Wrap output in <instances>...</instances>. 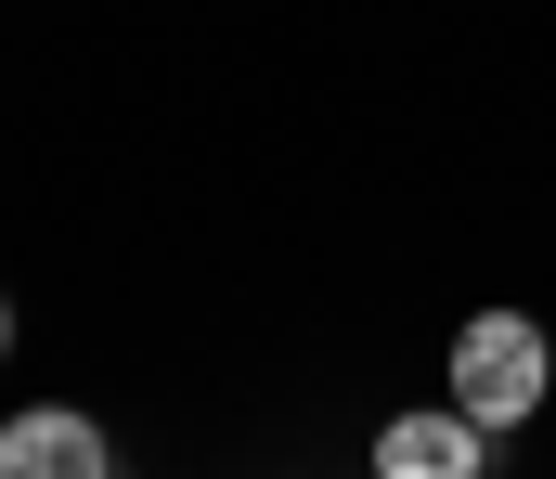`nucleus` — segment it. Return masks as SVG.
<instances>
[{"label":"nucleus","instance_id":"1","mask_svg":"<svg viewBox=\"0 0 556 479\" xmlns=\"http://www.w3.org/2000/svg\"><path fill=\"white\" fill-rule=\"evenodd\" d=\"M453 402L505 441V428H531L556 402V350H544V324L531 312H466L453 324Z\"/></svg>","mask_w":556,"mask_h":479},{"label":"nucleus","instance_id":"2","mask_svg":"<svg viewBox=\"0 0 556 479\" xmlns=\"http://www.w3.org/2000/svg\"><path fill=\"white\" fill-rule=\"evenodd\" d=\"M479 467H492V428L466 402H415L376 428V479H479Z\"/></svg>","mask_w":556,"mask_h":479},{"label":"nucleus","instance_id":"3","mask_svg":"<svg viewBox=\"0 0 556 479\" xmlns=\"http://www.w3.org/2000/svg\"><path fill=\"white\" fill-rule=\"evenodd\" d=\"M0 479H117V454H104V428L78 402H26L0 428Z\"/></svg>","mask_w":556,"mask_h":479},{"label":"nucleus","instance_id":"4","mask_svg":"<svg viewBox=\"0 0 556 479\" xmlns=\"http://www.w3.org/2000/svg\"><path fill=\"white\" fill-rule=\"evenodd\" d=\"M0 350H13V312H0Z\"/></svg>","mask_w":556,"mask_h":479}]
</instances>
